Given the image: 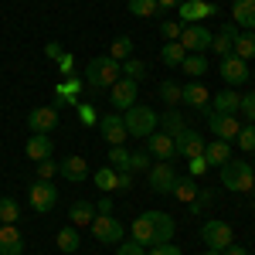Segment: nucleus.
Listing matches in <instances>:
<instances>
[{
	"mask_svg": "<svg viewBox=\"0 0 255 255\" xmlns=\"http://www.w3.org/2000/svg\"><path fill=\"white\" fill-rule=\"evenodd\" d=\"M174 238V218L167 215V211H143V215H136V221H133V242L136 245H167Z\"/></svg>",
	"mask_w": 255,
	"mask_h": 255,
	"instance_id": "f257e3e1",
	"label": "nucleus"
},
{
	"mask_svg": "<svg viewBox=\"0 0 255 255\" xmlns=\"http://www.w3.org/2000/svg\"><path fill=\"white\" fill-rule=\"evenodd\" d=\"M123 75V65L116 58H109V55H99L85 65V82L92 85V89H113V82Z\"/></svg>",
	"mask_w": 255,
	"mask_h": 255,
	"instance_id": "f03ea898",
	"label": "nucleus"
},
{
	"mask_svg": "<svg viewBox=\"0 0 255 255\" xmlns=\"http://www.w3.org/2000/svg\"><path fill=\"white\" fill-rule=\"evenodd\" d=\"M123 123H126V133L129 136H150V133H157V126H160V116H157V109H150V106H129L126 109V116H123Z\"/></svg>",
	"mask_w": 255,
	"mask_h": 255,
	"instance_id": "7ed1b4c3",
	"label": "nucleus"
},
{
	"mask_svg": "<svg viewBox=\"0 0 255 255\" xmlns=\"http://www.w3.org/2000/svg\"><path fill=\"white\" fill-rule=\"evenodd\" d=\"M221 184L228 187V191H252L255 187V170L249 160H228V163H221Z\"/></svg>",
	"mask_w": 255,
	"mask_h": 255,
	"instance_id": "20e7f679",
	"label": "nucleus"
},
{
	"mask_svg": "<svg viewBox=\"0 0 255 255\" xmlns=\"http://www.w3.org/2000/svg\"><path fill=\"white\" fill-rule=\"evenodd\" d=\"M201 238H204V245H208V249L225 252V249L235 242V232H232V225H228V221L211 218V221H204V225H201Z\"/></svg>",
	"mask_w": 255,
	"mask_h": 255,
	"instance_id": "39448f33",
	"label": "nucleus"
},
{
	"mask_svg": "<svg viewBox=\"0 0 255 255\" xmlns=\"http://www.w3.org/2000/svg\"><path fill=\"white\" fill-rule=\"evenodd\" d=\"M211 31L204 27V24H187L184 31H180V48L187 51V55H201V51H208L211 48Z\"/></svg>",
	"mask_w": 255,
	"mask_h": 255,
	"instance_id": "423d86ee",
	"label": "nucleus"
},
{
	"mask_svg": "<svg viewBox=\"0 0 255 255\" xmlns=\"http://www.w3.org/2000/svg\"><path fill=\"white\" fill-rule=\"evenodd\" d=\"M180 102L191 106V109H197V113H204V116H211V92L197 79H191L187 85H180Z\"/></svg>",
	"mask_w": 255,
	"mask_h": 255,
	"instance_id": "0eeeda50",
	"label": "nucleus"
},
{
	"mask_svg": "<svg viewBox=\"0 0 255 255\" xmlns=\"http://www.w3.org/2000/svg\"><path fill=\"white\" fill-rule=\"evenodd\" d=\"M27 201H31V208H34L38 215H44V211H51V208L58 204V187L48 184V180H38V184H31Z\"/></svg>",
	"mask_w": 255,
	"mask_h": 255,
	"instance_id": "6e6552de",
	"label": "nucleus"
},
{
	"mask_svg": "<svg viewBox=\"0 0 255 255\" xmlns=\"http://www.w3.org/2000/svg\"><path fill=\"white\" fill-rule=\"evenodd\" d=\"M89 228H92V235H96L102 245H119V238H123V225H119L113 215H96Z\"/></svg>",
	"mask_w": 255,
	"mask_h": 255,
	"instance_id": "1a4fd4ad",
	"label": "nucleus"
},
{
	"mask_svg": "<svg viewBox=\"0 0 255 255\" xmlns=\"http://www.w3.org/2000/svg\"><path fill=\"white\" fill-rule=\"evenodd\" d=\"M136 85H139V82L119 75V79L113 82V89H109V102H113L116 109H123V113H126L129 106H136Z\"/></svg>",
	"mask_w": 255,
	"mask_h": 255,
	"instance_id": "9d476101",
	"label": "nucleus"
},
{
	"mask_svg": "<svg viewBox=\"0 0 255 255\" xmlns=\"http://www.w3.org/2000/svg\"><path fill=\"white\" fill-rule=\"evenodd\" d=\"M146 174H150V191H153V194H170V191H174L177 174H174V167H170L167 160L153 163V167H150Z\"/></svg>",
	"mask_w": 255,
	"mask_h": 255,
	"instance_id": "9b49d317",
	"label": "nucleus"
},
{
	"mask_svg": "<svg viewBox=\"0 0 255 255\" xmlns=\"http://www.w3.org/2000/svg\"><path fill=\"white\" fill-rule=\"evenodd\" d=\"M27 129H34V133H51V129H58V109H55V106H38V109H31V113H27Z\"/></svg>",
	"mask_w": 255,
	"mask_h": 255,
	"instance_id": "f8f14e48",
	"label": "nucleus"
},
{
	"mask_svg": "<svg viewBox=\"0 0 255 255\" xmlns=\"http://www.w3.org/2000/svg\"><path fill=\"white\" fill-rule=\"evenodd\" d=\"M146 150H150V157H160V160H170L177 157V143L170 133H163V129H157V133H150L146 136Z\"/></svg>",
	"mask_w": 255,
	"mask_h": 255,
	"instance_id": "ddd939ff",
	"label": "nucleus"
},
{
	"mask_svg": "<svg viewBox=\"0 0 255 255\" xmlns=\"http://www.w3.org/2000/svg\"><path fill=\"white\" fill-rule=\"evenodd\" d=\"M218 75L228 82V85H242V82L249 79V61H242L238 55H228V58H221V65H218Z\"/></svg>",
	"mask_w": 255,
	"mask_h": 255,
	"instance_id": "4468645a",
	"label": "nucleus"
},
{
	"mask_svg": "<svg viewBox=\"0 0 255 255\" xmlns=\"http://www.w3.org/2000/svg\"><path fill=\"white\" fill-rule=\"evenodd\" d=\"M177 10H180V24H184V27H187L191 20H204V17H215L218 14L215 3H204V0H184Z\"/></svg>",
	"mask_w": 255,
	"mask_h": 255,
	"instance_id": "2eb2a0df",
	"label": "nucleus"
},
{
	"mask_svg": "<svg viewBox=\"0 0 255 255\" xmlns=\"http://www.w3.org/2000/svg\"><path fill=\"white\" fill-rule=\"evenodd\" d=\"M174 143H177V157L194 160V157H201V153H204V139L197 136L194 129H180V133L174 136Z\"/></svg>",
	"mask_w": 255,
	"mask_h": 255,
	"instance_id": "dca6fc26",
	"label": "nucleus"
},
{
	"mask_svg": "<svg viewBox=\"0 0 255 255\" xmlns=\"http://www.w3.org/2000/svg\"><path fill=\"white\" fill-rule=\"evenodd\" d=\"M208 126H211L215 139H235L238 129H242V123H238L235 116H221V113H211V116H208Z\"/></svg>",
	"mask_w": 255,
	"mask_h": 255,
	"instance_id": "f3484780",
	"label": "nucleus"
},
{
	"mask_svg": "<svg viewBox=\"0 0 255 255\" xmlns=\"http://www.w3.org/2000/svg\"><path fill=\"white\" fill-rule=\"evenodd\" d=\"M99 129H102V139H106L109 146H123V139L129 136V133H126V123H123V116H106V119H99Z\"/></svg>",
	"mask_w": 255,
	"mask_h": 255,
	"instance_id": "a211bd4d",
	"label": "nucleus"
},
{
	"mask_svg": "<svg viewBox=\"0 0 255 255\" xmlns=\"http://www.w3.org/2000/svg\"><path fill=\"white\" fill-rule=\"evenodd\" d=\"M27 160H34V163H41V160H51V153H55V143H51V136L48 133H34V136H27Z\"/></svg>",
	"mask_w": 255,
	"mask_h": 255,
	"instance_id": "6ab92c4d",
	"label": "nucleus"
},
{
	"mask_svg": "<svg viewBox=\"0 0 255 255\" xmlns=\"http://www.w3.org/2000/svg\"><path fill=\"white\" fill-rule=\"evenodd\" d=\"M58 174L65 177V180H72V184H82L85 177H89V163H85V157H65L58 163Z\"/></svg>",
	"mask_w": 255,
	"mask_h": 255,
	"instance_id": "aec40b11",
	"label": "nucleus"
},
{
	"mask_svg": "<svg viewBox=\"0 0 255 255\" xmlns=\"http://www.w3.org/2000/svg\"><path fill=\"white\" fill-rule=\"evenodd\" d=\"M238 106H242V96H238L235 89H225V92L211 96V113H221V116H235Z\"/></svg>",
	"mask_w": 255,
	"mask_h": 255,
	"instance_id": "412c9836",
	"label": "nucleus"
},
{
	"mask_svg": "<svg viewBox=\"0 0 255 255\" xmlns=\"http://www.w3.org/2000/svg\"><path fill=\"white\" fill-rule=\"evenodd\" d=\"M0 255H24V238L14 225H0Z\"/></svg>",
	"mask_w": 255,
	"mask_h": 255,
	"instance_id": "4be33fe9",
	"label": "nucleus"
},
{
	"mask_svg": "<svg viewBox=\"0 0 255 255\" xmlns=\"http://www.w3.org/2000/svg\"><path fill=\"white\" fill-rule=\"evenodd\" d=\"M232 17L242 31H255V0H232Z\"/></svg>",
	"mask_w": 255,
	"mask_h": 255,
	"instance_id": "5701e85b",
	"label": "nucleus"
},
{
	"mask_svg": "<svg viewBox=\"0 0 255 255\" xmlns=\"http://www.w3.org/2000/svg\"><path fill=\"white\" fill-rule=\"evenodd\" d=\"M204 163L208 167H221V163H228L232 160V146H228V139H215V143H204Z\"/></svg>",
	"mask_w": 255,
	"mask_h": 255,
	"instance_id": "b1692460",
	"label": "nucleus"
},
{
	"mask_svg": "<svg viewBox=\"0 0 255 255\" xmlns=\"http://www.w3.org/2000/svg\"><path fill=\"white\" fill-rule=\"evenodd\" d=\"M232 55H238L242 61L255 58V31H242V34L232 41Z\"/></svg>",
	"mask_w": 255,
	"mask_h": 255,
	"instance_id": "393cba45",
	"label": "nucleus"
},
{
	"mask_svg": "<svg viewBox=\"0 0 255 255\" xmlns=\"http://www.w3.org/2000/svg\"><path fill=\"white\" fill-rule=\"evenodd\" d=\"M96 204H89V201H75L72 204V211H68V218H72V225L79 228V225H92V218H96Z\"/></svg>",
	"mask_w": 255,
	"mask_h": 255,
	"instance_id": "a878e982",
	"label": "nucleus"
},
{
	"mask_svg": "<svg viewBox=\"0 0 255 255\" xmlns=\"http://www.w3.org/2000/svg\"><path fill=\"white\" fill-rule=\"evenodd\" d=\"M92 180H96L99 191H106V194L119 191V170H113V167H102V170H96V174H92Z\"/></svg>",
	"mask_w": 255,
	"mask_h": 255,
	"instance_id": "bb28decb",
	"label": "nucleus"
},
{
	"mask_svg": "<svg viewBox=\"0 0 255 255\" xmlns=\"http://www.w3.org/2000/svg\"><path fill=\"white\" fill-rule=\"evenodd\" d=\"M170 194H174L177 201H191V204H194V197H197V180H194V177H177Z\"/></svg>",
	"mask_w": 255,
	"mask_h": 255,
	"instance_id": "cd10ccee",
	"label": "nucleus"
},
{
	"mask_svg": "<svg viewBox=\"0 0 255 255\" xmlns=\"http://www.w3.org/2000/svg\"><path fill=\"white\" fill-rule=\"evenodd\" d=\"M180 72H184V75H191V79H201V75L208 72V58H204V55H184Z\"/></svg>",
	"mask_w": 255,
	"mask_h": 255,
	"instance_id": "c85d7f7f",
	"label": "nucleus"
},
{
	"mask_svg": "<svg viewBox=\"0 0 255 255\" xmlns=\"http://www.w3.org/2000/svg\"><path fill=\"white\" fill-rule=\"evenodd\" d=\"M55 242H58V249H61L65 255H72L75 249H79L82 238H79V232H75V225H68V228H61L58 235H55Z\"/></svg>",
	"mask_w": 255,
	"mask_h": 255,
	"instance_id": "c756f323",
	"label": "nucleus"
},
{
	"mask_svg": "<svg viewBox=\"0 0 255 255\" xmlns=\"http://www.w3.org/2000/svg\"><path fill=\"white\" fill-rule=\"evenodd\" d=\"M126 7H129V14H133V17H157V14H160V3H157V0H129Z\"/></svg>",
	"mask_w": 255,
	"mask_h": 255,
	"instance_id": "7c9ffc66",
	"label": "nucleus"
},
{
	"mask_svg": "<svg viewBox=\"0 0 255 255\" xmlns=\"http://www.w3.org/2000/svg\"><path fill=\"white\" fill-rule=\"evenodd\" d=\"M133 55V38H126V34H119L113 44H109V58H116V61H126Z\"/></svg>",
	"mask_w": 255,
	"mask_h": 255,
	"instance_id": "2f4dec72",
	"label": "nucleus"
},
{
	"mask_svg": "<svg viewBox=\"0 0 255 255\" xmlns=\"http://www.w3.org/2000/svg\"><path fill=\"white\" fill-rule=\"evenodd\" d=\"M184 48H180V41H167L163 44V65H170V68H180V61H184Z\"/></svg>",
	"mask_w": 255,
	"mask_h": 255,
	"instance_id": "473e14b6",
	"label": "nucleus"
},
{
	"mask_svg": "<svg viewBox=\"0 0 255 255\" xmlns=\"http://www.w3.org/2000/svg\"><path fill=\"white\" fill-rule=\"evenodd\" d=\"M20 218V208L14 197H0V225H14Z\"/></svg>",
	"mask_w": 255,
	"mask_h": 255,
	"instance_id": "72a5a7b5",
	"label": "nucleus"
},
{
	"mask_svg": "<svg viewBox=\"0 0 255 255\" xmlns=\"http://www.w3.org/2000/svg\"><path fill=\"white\" fill-rule=\"evenodd\" d=\"M129 157H133L129 150L113 146V150H109V167H113V170H129Z\"/></svg>",
	"mask_w": 255,
	"mask_h": 255,
	"instance_id": "f704fd0d",
	"label": "nucleus"
},
{
	"mask_svg": "<svg viewBox=\"0 0 255 255\" xmlns=\"http://www.w3.org/2000/svg\"><path fill=\"white\" fill-rule=\"evenodd\" d=\"M160 99L167 102V106H180V85L177 82H160Z\"/></svg>",
	"mask_w": 255,
	"mask_h": 255,
	"instance_id": "c9c22d12",
	"label": "nucleus"
},
{
	"mask_svg": "<svg viewBox=\"0 0 255 255\" xmlns=\"http://www.w3.org/2000/svg\"><path fill=\"white\" fill-rule=\"evenodd\" d=\"M235 139H238V146H242L245 153H255V123H249V126H242Z\"/></svg>",
	"mask_w": 255,
	"mask_h": 255,
	"instance_id": "e433bc0d",
	"label": "nucleus"
},
{
	"mask_svg": "<svg viewBox=\"0 0 255 255\" xmlns=\"http://www.w3.org/2000/svg\"><path fill=\"white\" fill-rule=\"evenodd\" d=\"M123 75L133 79V82H139L143 75H146V65H143L139 58H126V61H123Z\"/></svg>",
	"mask_w": 255,
	"mask_h": 255,
	"instance_id": "4c0bfd02",
	"label": "nucleus"
},
{
	"mask_svg": "<svg viewBox=\"0 0 255 255\" xmlns=\"http://www.w3.org/2000/svg\"><path fill=\"white\" fill-rule=\"evenodd\" d=\"M180 129H187V126H184V119H180V113H177V109H170V113H163V133H170V136H177Z\"/></svg>",
	"mask_w": 255,
	"mask_h": 255,
	"instance_id": "58836bf2",
	"label": "nucleus"
},
{
	"mask_svg": "<svg viewBox=\"0 0 255 255\" xmlns=\"http://www.w3.org/2000/svg\"><path fill=\"white\" fill-rule=\"evenodd\" d=\"M150 167H153V163H150V150H136V153H133V157H129V170H150Z\"/></svg>",
	"mask_w": 255,
	"mask_h": 255,
	"instance_id": "ea45409f",
	"label": "nucleus"
},
{
	"mask_svg": "<svg viewBox=\"0 0 255 255\" xmlns=\"http://www.w3.org/2000/svg\"><path fill=\"white\" fill-rule=\"evenodd\" d=\"M180 31H184L180 20H163V24H160V34H163L167 41H180Z\"/></svg>",
	"mask_w": 255,
	"mask_h": 255,
	"instance_id": "a19ab883",
	"label": "nucleus"
},
{
	"mask_svg": "<svg viewBox=\"0 0 255 255\" xmlns=\"http://www.w3.org/2000/svg\"><path fill=\"white\" fill-rule=\"evenodd\" d=\"M238 113H245V119H249V123H255V92H245V96H242Z\"/></svg>",
	"mask_w": 255,
	"mask_h": 255,
	"instance_id": "79ce46f5",
	"label": "nucleus"
},
{
	"mask_svg": "<svg viewBox=\"0 0 255 255\" xmlns=\"http://www.w3.org/2000/svg\"><path fill=\"white\" fill-rule=\"evenodd\" d=\"M211 51H218L221 58H228V55H232V38H225V34L211 38Z\"/></svg>",
	"mask_w": 255,
	"mask_h": 255,
	"instance_id": "37998d69",
	"label": "nucleus"
},
{
	"mask_svg": "<svg viewBox=\"0 0 255 255\" xmlns=\"http://www.w3.org/2000/svg\"><path fill=\"white\" fill-rule=\"evenodd\" d=\"M55 174H58V163L55 160H41L38 163V180H51Z\"/></svg>",
	"mask_w": 255,
	"mask_h": 255,
	"instance_id": "c03bdc74",
	"label": "nucleus"
},
{
	"mask_svg": "<svg viewBox=\"0 0 255 255\" xmlns=\"http://www.w3.org/2000/svg\"><path fill=\"white\" fill-rule=\"evenodd\" d=\"M116 255H146V252H143V245H136V242H119Z\"/></svg>",
	"mask_w": 255,
	"mask_h": 255,
	"instance_id": "a18cd8bd",
	"label": "nucleus"
},
{
	"mask_svg": "<svg viewBox=\"0 0 255 255\" xmlns=\"http://www.w3.org/2000/svg\"><path fill=\"white\" fill-rule=\"evenodd\" d=\"M218 34H225V38H232V41H235L238 34H242V27H238L235 20H225V24H221V27H218Z\"/></svg>",
	"mask_w": 255,
	"mask_h": 255,
	"instance_id": "49530a36",
	"label": "nucleus"
},
{
	"mask_svg": "<svg viewBox=\"0 0 255 255\" xmlns=\"http://www.w3.org/2000/svg\"><path fill=\"white\" fill-rule=\"evenodd\" d=\"M150 255H184V252L177 249L174 242H167V245H153V249H150Z\"/></svg>",
	"mask_w": 255,
	"mask_h": 255,
	"instance_id": "de8ad7c7",
	"label": "nucleus"
},
{
	"mask_svg": "<svg viewBox=\"0 0 255 255\" xmlns=\"http://www.w3.org/2000/svg\"><path fill=\"white\" fill-rule=\"evenodd\" d=\"M133 187V170H119V191H129Z\"/></svg>",
	"mask_w": 255,
	"mask_h": 255,
	"instance_id": "09e8293b",
	"label": "nucleus"
},
{
	"mask_svg": "<svg viewBox=\"0 0 255 255\" xmlns=\"http://www.w3.org/2000/svg\"><path fill=\"white\" fill-rule=\"evenodd\" d=\"M44 55H48V58L55 61V58H61V55H65V51H61V44H58V41H51V44H48V48H44Z\"/></svg>",
	"mask_w": 255,
	"mask_h": 255,
	"instance_id": "8fccbe9b",
	"label": "nucleus"
},
{
	"mask_svg": "<svg viewBox=\"0 0 255 255\" xmlns=\"http://www.w3.org/2000/svg\"><path fill=\"white\" fill-rule=\"evenodd\" d=\"M96 211H99V215H109V211H113V201H109V197H102V201L96 204Z\"/></svg>",
	"mask_w": 255,
	"mask_h": 255,
	"instance_id": "3c124183",
	"label": "nucleus"
},
{
	"mask_svg": "<svg viewBox=\"0 0 255 255\" xmlns=\"http://www.w3.org/2000/svg\"><path fill=\"white\" fill-rule=\"evenodd\" d=\"M221 255H249V252H245L242 245H235V242H232V245H228V249H225V252H221Z\"/></svg>",
	"mask_w": 255,
	"mask_h": 255,
	"instance_id": "603ef678",
	"label": "nucleus"
},
{
	"mask_svg": "<svg viewBox=\"0 0 255 255\" xmlns=\"http://www.w3.org/2000/svg\"><path fill=\"white\" fill-rule=\"evenodd\" d=\"M61 72H72V61H75V58H72V55H61Z\"/></svg>",
	"mask_w": 255,
	"mask_h": 255,
	"instance_id": "864d4df0",
	"label": "nucleus"
},
{
	"mask_svg": "<svg viewBox=\"0 0 255 255\" xmlns=\"http://www.w3.org/2000/svg\"><path fill=\"white\" fill-rule=\"evenodd\" d=\"M79 116L85 119V123H96V113H92V109H89V106H85V109H79Z\"/></svg>",
	"mask_w": 255,
	"mask_h": 255,
	"instance_id": "5fc2aeb1",
	"label": "nucleus"
},
{
	"mask_svg": "<svg viewBox=\"0 0 255 255\" xmlns=\"http://www.w3.org/2000/svg\"><path fill=\"white\" fill-rule=\"evenodd\" d=\"M157 3H160V10H167V7H180L184 0H157Z\"/></svg>",
	"mask_w": 255,
	"mask_h": 255,
	"instance_id": "6e6d98bb",
	"label": "nucleus"
},
{
	"mask_svg": "<svg viewBox=\"0 0 255 255\" xmlns=\"http://www.w3.org/2000/svg\"><path fill=\"white\" fill-rule=\"evenodd\" d=\"M204 255H221V252H215V249H208V252H204Z\"/></svg>",
	"mask_w": 255,
	"mask_h": 255,
	"instance_id": "4d7b16f0",
	"label": "nucleus"
},
{
	"mask_svg": "<svg viewBox=\"0 0 255 255\" xmlns=\"http://www.w3.org/2000/svg\"><path fill=\"white\" fill-rule=\"evenodd\" d=\"M252 170H255V167H252Z\"/></svg>",
	"mask_w": 255,
	"mask_h": 255,
	"instance_id": "13d9d810",
	"label": "nucleus"
}]
</instances>
